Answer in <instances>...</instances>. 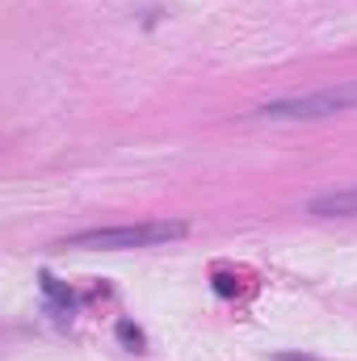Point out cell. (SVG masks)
Instances as JSON below:
<instances>
[{
	"instance_id": "cell-4",
	"label": "cell",
	"mask_w": 357,
	"mask_h": 361,
	"mask_svg": "<svg viewBox=\"0 0 357 361\" xmlns=\"http://www.w3.org/2000/svg\"><path fill=\"white\" fill-rule=\"evenodd\" d=\"M118 336H122V341H135V345H143L139 328H131V324H118Z\"/></svg>"
},
{
	"instance_id": "cell-2",
	"label": "cell",
	"mask_w": 357,
	"mask_h": 361,
	"mask_svg": "<svg viewBox=\"0 0 357 361\" xmlns=\"http://www.w3.org/2000/svg\"><path fill=\"white\" fill-rule=\"evenodd\" d=\"M357 109V80L349 85H332V89L307 92V97H277L253 109V118H269V122H303V118H332Z\"/></svg>"
},
{
	"instance_id": "cell-3",
	"label": "cell",
	"mask_w": 357,
	"mask_h": 361,
	"mask_svg": "<svg viewBox=\"0 0 357 361\" xmlns=\"http://www.w3.org/2000/svg\"><path fill=\"white\" fill-rule=\"evenodd\" d=\"M307 214H315V219H349V214H357V185L353 189H332V193L311 197Z\"/></svg>"
},
{
	"instance_id": "cell-1",
	"label": "cell",
	"mask_w": 357,
	"mask_h": 361,
	"mask_svg": "<svg viewBox=\"0 0 357 361\" xmlns=\"http://www.w3.org/2000/svg\"><path fill=\"white\" fill-rule=\"evenodd\" d=\"M189 227L185 223H135V227H92L63 235L55 248H80V252H126V248H160L181 240Z\"/></svg>"
}]
</instances>
